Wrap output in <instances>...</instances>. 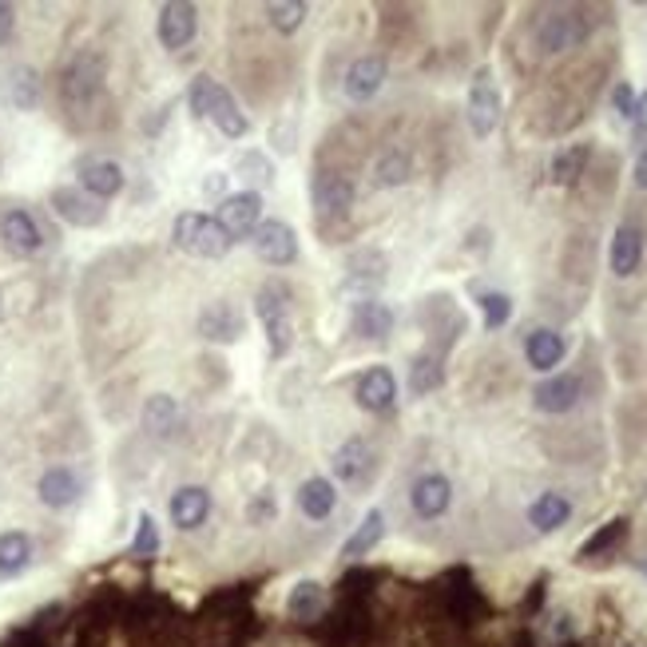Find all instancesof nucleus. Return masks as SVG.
I'll list each match as a JSON object with an SVG mask.
<instances>
[{
  "mask_svg": "<svg viewBox=\"0 0 647 647\" xmlns=\"http://www.w3.org/2000/svg\"><path fill=\"white\" fill-rule=\"evenodd\" d=\"M263 326H266V350H271V362H278V358H286L290 346H295V319L283 314V319H271V322H263Z\"/></svg>",
  "mask_w": 647,
  "mask_h": 647,
  "instance_id": "nucleus-37",
  "label": "nucleus"
},
{
  "mask_svg": "<svg viewBox=\"0 0 647 647\" xmlns=\"http://www.w3.org/2000/svg\"><path fill=\"white\" fill-rule=\"evenodd\" d=\"M612 104H615V111H620L624 120H636V104H639V96H636V88H632V84H615Z\"/></svg>",
  "mask_w": 647,
  "mask_h": 647,
  "instance_id": "nucleus-43",
  "label": "nucleus"
},
{
  "mask_svg": "<svg viewBox=\"0 0 647 647\" xmlns=\"http://www.w3.org/2000/svg\"><path fill=\"white\" fill-rule=\"evenodd\" d=\"M441 382H445V362L438 354H417L409 362V390L414 394H433Z\"/></svg>",
  "mask_w": 647,
  "mask_h": 647,
  "instance_id": "nucleus-33",
  "label": "nucleus"
},
{
  "mask_svg": "<svg viewBox=\"0 0 647 647\" xmlns=\"http://www.w3.org/2000/svg\"><path fill=\"white\" fill-rule=\"evenodd\" d=\"M409 171H414V164H409L406 152H385L373 167V187H402Z\"/></svg>",
  "mask_w": 647,
  "mask_h": 647,
  "instance_id": "nucleus-35",
  "label": "nucleus"
},
{
  "mask_svg": "<svg viewBox=\"0 0 647 647\" xmlns=\"http://www.w3.org/2000/svg\"><path fill=\"white\" fill-rule=\"evenodd\" d=\"M334 477L338 481H346V484H362L366 477H370V465H373V453H370V445H366L362 438H350V441H342L338 445V453H334Z\"/></svg>",
  "mask_w": 647,
  "mask_h": 647,
  "instance_id": "nucleus-20",
  "label": "nucleus"
},
{
  "mask_svg": "<svg viewBox=\"0 0 647 647\" xmlns=\"http://www.w3.org/2000/svg\"><path fill=\"white\" fill-rule=\"evenodd\" d=\"M159 552V528L147 513L140 516V525H135V537H132V556L140 560H152Z\"/></svg>",
  "mask_w": 647,
  "mask_h": 647,
  "instance_id": "nucleus-41",
  "label": "nucleus"
},
{
  "mask_svg": "<svg viewBox=\"0 0 647 647\" xmlns=\"http://www.w3.org/2000/svg\"><path fill=\"white\" fill-rule=\"evenodd\" d=\"M608 263H612V275L615 278H632L644 263V235L639 227L624 223L620 231L612 235V251H608Z\"/></svg>",
  "mask_w": 647,
  "mask_h": 647,
  "instance_id": "nucleus-18",
  "label": "nucleus"
},
{
  "mask_svg": "<svg viewBox=\"0 0 647 647\" xmlns=\"http://www.w3.org/2000/svg\"><path fill=\"white\" fill-rule=\"evenodd\" d=\"M501 123V88L489 68H477V76L469 84V128L472 135H493Z\"/></svg>",
  "mask_w": 647,
  "mask_h": 647,
  "instance_id": "nucleus-6",
  "label": "nucleus"
},
{
  "mask_svg": "<svg viewBox=\"0 0 647 647\" xmlns=\"http://www.w3.org/2000/svg\"><path fill=\"white\" fill-rule=\"evenodd\" d=\"M143 426L152 429L155 438H171V433L179 429V406H176V397H167V394L147 397V406H143Z\"/></svg>",
  "mask_w": 647,
  "mask_h": 647,
  "instance_id": "nucleus-32",
  "label": "nucleus"
},
{
  "mask_svg": "<svg viewBox=\"0 0 647 647\" xmlns=\"http://www.w3.org/2000/svg\"><path fill=\"white\" fill-rule=\"evenodd\" d=\"M453 501V484L450 477H441V472H426V477H417L414 489H409V505L421 520H433L450 508Z\"/></svg>",
  "mask_w": 647,
  "mask_h": 647,
  "instance_id": "nucleus-15",
  "label": "nucleus"
},
{
  "mask_svg": "<svg viewBox=\"0 0 647 647\" xmlns=\"http://www.w3.org/2000/svg\"><path fill=\"white\" fill-rule=\"evenodd\" d=\"M12 28H16V9H12V4H4V0H0V45H9Z\"/></svg>",
  "mask_w": 647,
  "mask_h": 647,
  "instance_id": "nucleus-45",
  "label": "nucleus"
},
{
  "mask_svg": "<svg viewBox=\"0 0 647 647\" xmlns=\"http://www.w3.org/2000/svg\"><path fill=\"white\" fill-rule=\"evenodd\" d=\"M354 397H358V406H362L366 414H385V409H394V402H397L394 370L370 366V370L358 378V385H354Z\"/></svg>",
  "mask_w": 647,
  "mask_h": 647,
  "instance_id": "nucleus-11",
  "label": "nucleus"
},
{
  "mask_svg": "<svg viewBox=\"0 0 647 647\" xmlns=\"http://www.w3.org/2000/svg\"><path fill=\"white\" fill-rule=\"evenodd\" d=\"M215 223H219L227 239L239 242V239H251L259 231V223H263V195L259 191H239V195H227L215 211Z\"/></svg>",
  "mask_w": 647,
  "mask_h": 647,
  "instance_id": "nucleus-5",
  "label": "nucleus"
},
{
  "mask_svg": "<svg viewBox=\"0 0 647 647\" xmlns=\"http://www.w3.org/2000/svg\"><path fill=\"white\" fill-rule=\"evenodd\" d=\"M33 564V540L28 532H4L0 537V576H21L24 568Z\"/></svg>",
  "mask_w": 647,
  "mask_h": 647,
  "instance_id": "nucleus-31",
  "label": "nucleus"
},
{
  "mask_svg": "<svg viewBox=\"0 0 647 647\" xmlns=\"http://www.w3.org/2000/svg\"><path fill=\"white\" fill-rule=\"evenodd\" d=\"M80 187L88 191L92 199H111L123 191V167L116 159H84L80 164Z\"/></svg>",
  "mask_w": 647,
  "mask_h": 647,
  "instance_id": "nucleus-17",
  "label": "nucleus"
},
{
  "mask_svg": "<svg viewBox=\"0 0 647 647\" xmlns=\"http://www.w3.org/2000/svg\"><path fill=\"white\" fill-rule=\"evenodd\" d=\"M572 516V501L564 493H540L532 505H528V525L537 532H556V528L568 525Z\"/></svg>",
  "mask_w": 647,
  "mask_h": 647,
  "instance_id": "nucleus-24",
  "label": "nucleus"
},
{
  "mask_svg": "<svg viewBox=\"0 0 647 647\" xmlns=\"http://www.w3.org/2000/svg\"><path fill=\"white\" fill-rule=\"evenodd\" d=\"M211 516V493L199 489V484H187L171 496V525L183 528V532H195L203 520Z\"/></svg>",
  "mask_w": 647,
  "mask_h": 647,
  "instance_id": "nucleus-19",
  "label": "nucleus"
},
{
  "mask_svg": "<svg viewBox=\"0 0 647 647\" xmlns=\"http://www.w3.org/2000/svg\"><path fill=\"white\" fill-rule=\"evenodd\" d=\"M251 242H254V254H259L266 266H290L298 259V235H295V227L283 219H263L259 231L251 235Z\"/></svg>",
  "mask_w": 647,
  "mask_h": 647,
  "instance_id": "nucleus-7",
  "label": "nucleus"
},
{
  "mask_svg": "<svg viewBox=\"0 0 647 647\" xmlns=\"http://www.w3.org/2000/svg\"><path fill=\"white\" fill-rule=\"evenodd\" d=\"M477 307L484 314V330H501L508 319H513V298L501 295V290H489V295L477 298Z\"/></svg>",
  "mask_w": 647,
  "mask_h": 647,
  "instance_id": "nucleus-39",
  "label": "nucleus"
},
{
  "mask_svg": "<svg viewBox=\"0 0 647 647\" xmlns=\"http://www.w3.org/2000/svg\"><path fill=\"white\" fill-rule=\"evenodd\" d=\"M310 199H314V215H319L322 223L350 215V207H354L350 176L330 171V167H319V171H314V179H310Z\"/></svg>",
  "mask_w": 647,
  "mask_h": 647,
  "instance_id": "nucleus-4",
  "label": "nucleus"
},
{
  "mask_svg": "<svg viewBox=\"0 0 647 647\" xmlns=\"http://www.w3.org/2000/svg\"><path fill=\"white\" fill-rule=\"evenodd\" d=\"M275 516H278V501H275V493L254 496L251 505H247V520H251V525H266V520H275Z\"/></svg>",
  "mask_w": 647,
  "mask_h": 647,
  "instance_id": "nucleus-42",
  "label": "nucleus"
},
{
  "mask_svg": "<svg viewBox=\"0 0 647 647\" xmlns=\"http://www.w3.org/2000/svg\"><path fill=\"white\" fill-rule=\"evenodd\" d=\"M187 104H191V111H195V120H211L227 140H242V135L251 132L247 111L239 108V99L223 88L219 80L199 76L195 84H191V92H187Z\"/></svg>",
  "mask_w": 647,
  "mask_h": 647,
  "instance_id": "nucleus-1",
  "label": "nucleus"
},
{
  "mask_svg": "<svg viewBox=\"0 0 647 647\" xmlns=\"http://www.w3.org/2000/svg\"><path fill=\"white\" fill-rule=\"evenodd\" d=\"M0 239H4V247H9L16 259H33V254L45 247V235H40L36 219L21 207L9 211V215L0 219Z\"/></svg>",
  "mask_w": 647,
  "mask_h": 647,
  "instance_id": "nucleus-13",
  "label": "nucleus"
},
{
  "mask_svg": "<svg viewBox=\"0 0 647 647\" xmlns=\"http://www.w3.org/2000/svg\"><path fill=\"white\" fill-rule=\"evenodd\" d=\"M271 140L278 143V152H295V128L286 123V128H271Z\"/></svg>",
  "mask_w": 647,
  "mask_h": 647,
  "instance_id": "nucleus-46",
  "label": "nucleus"
},
{
  "mask_svg": "<svg viewBox=\"0 0 647 647\" xmlns=\"http://www.w3.org/2000/svg\"><path fill=\"white\" fill-rule=\"evenodd\" d=\"M235 167H239V176L247 179V183H254V187H271V183H275V164H271L263 152H242Z\"/></svg>",
  "mask_w": 647,
  "mask_h": 647,
  "instance_id": "nucleus-38",
  "label": "nucleus"
},
{
  "mask_svg": "<svg viewBox=\"0 0 647 647\" xmlns=\"http://www.w3.org/2000/svg\"><path fill=\"white\" fill-rule=\"evenodd\" d=\"M36 493H40V501H45L48 508H68L80 496V477L72 469H64V465H56V469H48L45 477H40Z\"/></svg>",
  "mask_w": 647,
  "mask_h": 647,
  "instance_id": "nucleus-25",
  "label": "nucleus"
},
{
  "mask_svg": "<svg viewBox=\"0 0 647 647\" xmlns=\"http://www.w3.org/2000/svg\"><path fill=\"white\" fill-rule=\"evenodd\" d=\"M171 239H176L179 251L195 254V259H223L235 247L219 223L211 219V215H199V211H183L179 215L176 227H171Z\"/></svg>",
  "mask_w": 647,
  "mask_h": 647,
  "instance_id": "nucleus-2",
  "label": "nucleus"
},
{
  "mask_svg": "<svg viewBox=\"0 0 647 647\" xmlns=\"http://www.w3.org/2000/svg\"><path fill=\"white\" fill-rule=\"evenodd\" d=\"M382 84H385V56H378V52L358 56V60L346 68V80H342V88H346V96H350L354 104L373 99L382 92Z\"/></svg>",
  "mask_w": 647,
  "mask_h": 647,
  "instance_id": "nucleus-12",
  "label": "nucleus"
},
{
  "mask_svg": "<svg viewBox=\"0 0 647 647\" xmlns=\"http://www.w3.org/2000/svg\"><path fill=\"white\" fill-rule=\"evenodd\" d=\"M326 608V588L319 580H298L286 596V612L290 620H319Z\"/></svg>",
  "mask_w": 647,
  "mask_h": 647,
  "instance_id": "nucleus-29",
  "label": "nucleus"
},
{
  "mask_svg": "<svg viewBox=\"0 0 647 647\" xmlns=\"http://www.w3.org/2000/svg\"><path fill=\"white\" fill-rule=\"evenodd\" d=\"M624 537H627V520H624V516H615V520H608V525H603L592 540H584L580 560L600 556V552H608V549H612V544H615V540H624Z\"/></svg>",
  "mask_w": 647,
  "mask_h": 647,
  "instance_id": "nucleus-40",
  "label": "nucleus"
},
{
  "mask_svg": "<svg viewBox=\"0 0 647 647\" xmlns=\"http://www.w3.org/2000/svg\"><path fill=\"white\" fill-rule=\"evenodd\" d=\"M354 334L385 342L394 334V310L385 307V302H378V298H362V302L354 307Z\"/></svg>",
  "mask_w": 647,
  "mask_h": 647,
  "instance_id": "nucleus-22",
  "label": "nucleus"
},
{
  "mask_svg": "<svg viewBox=\"0 0 647 647\" xmlns=\"http://www.w3.org/2000/svg\"><path fill=\"white\" fill-rule=\"evenodd\" d=\"M290 302H295V290H290L286 278H266V283L259 286V295H254V310H259L263 322L290 314Z\"/></svg>",
  "mask_w": 647,
  "mask_h": 647,
  "instance_id": "nucleus-30",
  "label": "nucleus"
},
{
  "mask_svg": "<svg viewBox=\"0 0 647 647\" xmlns=\"http://www.w3.org/2000/svg\"><path fill=\"white\" fill-rule=\"evenodd\" d=\"M584 36H588V21L572 9L549 12V16L537 24V45L544 48V52H568V48L580 45Z\"/></svg>",
  "mask_w": 647,
  "mask_h": 647,
  "instance_id": "nucleus-8",
  "label": "nucleus"
},
{
  "mask_svg": "<svg viewBox=\"0 0 647 647\" xmlns=\"http://www.w3.org/2000/svg\"><path fill=\"white\" fill-rule=\"evenodd\" d=\"M195 28H199V12L195 4H187V0H171V4H164L159 9V45L171 48V52H179V48H187L191 40H195Z\"/></svg>",
  "mask_w": 647,
  "mask_h": 647,
  "instance_id": "nucleus-9",
  "label": "nucleus"
},
{
  "mask_svg": "<svg viewBox=\"0 0 647 647\" xmlns=\"http://www.w3.org/2000/svg\"><path fill=\"white\" fill-rule=\"evenodd\" d=\"M636 183L647 191V147L639 152V159H636Z\"/></svg>",
  "mask_w": 647,
  "mask_h": 647,
  "instance_id": "nucleus-47",
  "label": "nucleus"
},
{
  "mask_svg": "<svg viewBox=\"0 0 647 647\" xmlns=\"http://www.w3.org/2000/svg\"><path fill=\"white\" fill-rule=\"evenodd\" d=\"M64 104L68 108H92V99L104 92V60L96 52H80L72 64L64 68Z\"/></svg>",
  "mask_w": 647,
  "mask_h": 647,
  "instance_id": "nucleus-3",
  "label": "nucleus"
},
{
  "mask_svg": "<svg viewBox=\"0 0 647 647\" xmlns=\"http://www.w3.org/2000/svg\"><path fill=\"white\" fill-rule=\"evenodd\" d=\"M307 4L302 0H275V4H266V16H271V24H275V33L290 36L298 33L302 24H307Z\"/></svg>",
  "mask_w": 647,
  "mask_h": 647,
  "instance_id": "nucleus-34",
  "label": "nucleus"
},
{
  "mask_svg": "<svg viewBox=\"0 0 647 647\" xmlns=\"http://www.w3.org/2000/svg\"><path fill=\"white\" fill-rule=\"evenodd\" d=\"M382 537H385V513H382V508H370V513L358 520V528H354L350 537H346V544H342V556H350V560L370 556V552L382 544Z\"/></svg>",
  "mask_w": 647,
  "mask_h": 647,
  "instance_id": "nucleus-23",
  "label": "nucleus"
},
{
  "mask_svg": "<svg viewBox=\"0 0 647 647\" xmlns=\"http://www.w3.org/2000/svg\"><path fill=\"white\" fill-rule=\"evenodd\" d=\"M199 191H203V195L207 199H227V176H223V171H211L207 179H203V187H199Z\"/></svg>",
  "mask_w": 647,
  "mask_h": 647,
  "instance_id": "nucleus-44",
  "label": "nucleus"
},
{
  "mask_svg": "<svg viewBox=\"0 0 647 647\" xmlns=\"http://www.w3.org/2000/svg\"><path fill=\"white\" fill-rule=\"evenodd\" d=\"M564 354H568V346H564V338H560L556 330H532L525 338V358L537 373L556 370L564 362Z\"/></svg>",
  "mask_w": 647,
  "mask_h": 647,
  "instance_id": "nucleus-21",
  "label": "nucleus"
},
{
  "mask_svg": "<svg viewBox=\"0 0 647 647\" xmlns=\"http://www.w3.org/2000/svg\"><path fill=\"white\" fill-rule=\"evenodd\" d=\"M199 334L207 342H223V346H231L247 334V322L242 314L231 307V302H211L203 314H199Z\"/></svg>",
  "mask_w": 647,
  "mask_h": 647,
  "instance_id": "nucleus-16",
  "label": "nucleus"
},
{
  "mask_svg": "<svg viewBox=\"0 0 647 647\" xmlns=\"http://www.w3.org/2000/svg\"><path fill=\"white\" fill-rule=\"evenodd\" d=\"M584 385L576 373H556V378H544V382L532 390V406L540 414H568L576 402H580Z\"/></svg>",
  "mask_w": 647,
  "mask_h": 647,
  "instance_id": "nucleus-14",
  "label": "nucleus"
},
{
  "mask_svg": "<svg viewBox=\"0 0 647 647\" xmlns=\"http://www.w3.org/2000/svg\"><path fill=\"white\" fill-rule=\"evenodd\" d=\"M52 211L64 223H72V227H99L104 223V203L92 199L84 187H56Z\"/></svg>",
  "mask_w": 647,
  "mask_h": 647,
  "instance_id": "nucleus-10",
  "label": "nucleus"
},
{
  "mask_svg": "<svg viewBox=\"0 0 647 647\" xmlns=\"http://www.w3.org/2000/svg\"><path fill=\"white\" fill-rule=\"evenodd\" d=\"M334 505H338V489H334L330 477H310V481H302V489H298V508H302V516L326 520V516L334 513Z\"/></svg>",
  "mask_w": 647,
  "mask_h": 647,
  "instance_id": "nucleus-26",
  "label": "nucleus"
},
{
  "mask_svg": "<svg viewBox=\"0 0 647 647\" xmlns=\"http://www.w3.org/2000/svg\"><path fill=\"white\" fill-rule=\"evenodd\" d=\"M588 159H592V147H588V143H572V147H560V152L552 155V164H549L552 183L572 187L576 179L584 176V167H588Z\"/></svg>",
  "mask_w": 647,
  "mask_h": 647,
  "instance_id": "nucleus-27",
  "label": "nucleus"
},
{
  "mask_svg": "<svg viewBox=\"0 0 647 647\" xmlns=\"http://www.w3.org/2000/svg\"><path fill=\"white\" fill-rule=\"evenodd\" d=\"M9 96H12V104H16L21 111L36 108V99H40V80H36L33 68H16V72H12Z\"/></svg>",
  "mask_w": 647,
  "mask_h": 647,
  "instance_id": "nucleus-36",
  "label": "nucleus"
},
{
  "mask_svg": "<svg viewBox=\"0 0 647 647\" xmlns=\"http://www.w3.org/2000/svg\"><path fill=\"white\" fill-rule=\"evenodd\" d=\"M346 271L350 275L342 278V290H373L385 283V259L378 251H362L358 259H350Z\"/></svg>",
  "mask_w": 647,
  "mask_h": 647,
  "instance_id": "nucleus-28",
  "label": "nucleus"
}]
</instances>
